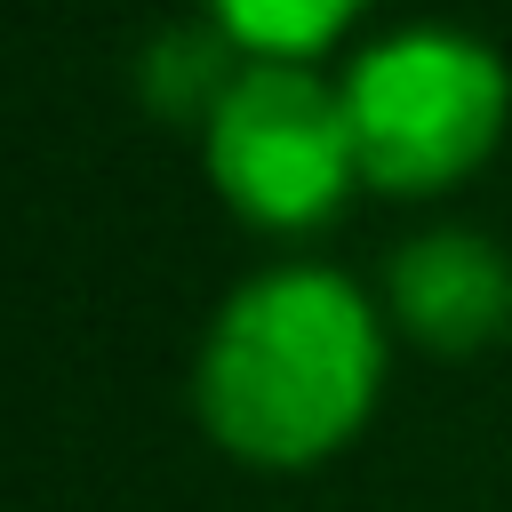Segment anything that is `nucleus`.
<instances>
[{"mask_svg":"<svg viewBox=\"0 0 512 512\" xmlns=\"http://www.w3.org/2000/svg\"><path fill=\"white\" fill-rule=\"evenodd\" d=\"M384 392V312L336 264H280L224 296L192 360V408L216 448L264 472L336 456Z\"/></svg>","mask_w":512,"mask_h":512,"instance_id":"obj_1","label":"nucleus"},{"mask_svg":"<svg viewBox=\"0 0 512 512\" xmlns=\"http://www.w3.org/2000/svg\"><path fill=\"white\" fill-rule=\"evenodd\" d=\"M344 104L360 136V176L392 200H432L504 144L512 72L488 40L456 24H400L352 64Z\"/></svg>","mask_w":512,"mask_h":512,"instance_id":"obj_2","label":"nucleus"},{"mask_svg":"<svg viewBox=\"0 0 512 512\" xmlns=\"http://www.w3.org/2000/svg\"><path fill=\"white\" fill-rule=\"evenodd\" d=\"M200 144L216 192L264 232H312L352 200V184H368L352 104L312 64H240Z\"/></svg>","mask_w":512,"mask_h":512,"instance_id":"obj_3","label":"nucleus"},{"mask_svg":"<svg viewBox=\"0 0 512 512\" xmlns=\"http://www.w3.org/2000/svg\"><path fill=\"white\" fill-rule=\"evenodd\" d=\"M384 304L416 344L472 360L512 328V256L488 232L432 224V232L400 240V256L384 272Z\"/></svg>","mask_w":512,"mask_h":512,"instance_id":"obj_4","label":"nucleus"},{"mask_svg":"<svg viewBox=\"0 0 512 512\" xmlns=\"http://www.w3.org/2000/svg\"><path fill=\"white\" fill-rule=\"evenodd\" d=\"M360 16H368V0H208V24L248 64H312Z\"/></svg>","mask_w":512,"mask_h":512,"instance_id":"obj_5","label":"nucleus"}]
</instances>
